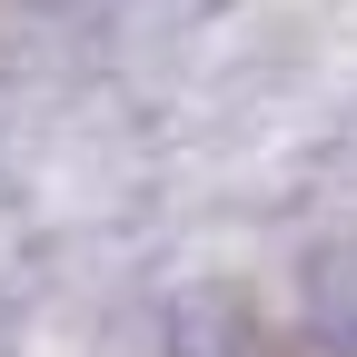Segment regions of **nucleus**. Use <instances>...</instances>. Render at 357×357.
<instances>
[{"mask_svg":"<svg viewBox=\"0 0 357 357\" xmlns=\"http://www.w3.org/2000/svg\"><path fill=\"white\" fill-rule=\"evenodd\" d=\"M307 328H318V347L357 357V248H337V258L307 268Z\"/></svg>","mask_w":357,"mask_h":357,"instance_id":"f03ea898","label":"nucleus"},{"mask_svg":"<svg viewBox=\"0 0 357 357\" xmlns=\"http://www.w3.org/2000/svg\"><path fill=\"white\" fill-rule=\"evenodd\" d=\"M169 357H258V318L238 288H178L169 298Z\"/></svg>","mask_w":357,"mask_h":357,"instance_id":"f257e3e1","label":"nucleus"}]
</instances>
